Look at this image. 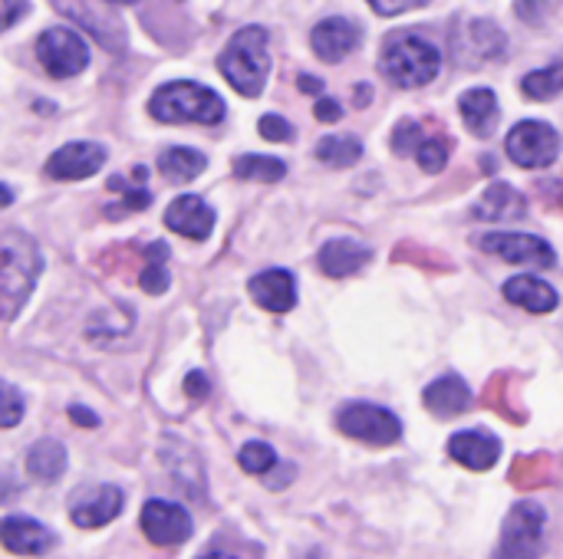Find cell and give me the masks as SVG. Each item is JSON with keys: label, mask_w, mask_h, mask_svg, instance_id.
Returning a JSON list of instances; mask_svg holds the SVG:
<instances>
[{"label": "cell", "mask_w": 563, "mask_h": 559, "mask_svg": "<svg viewBox=\"0 0 563 559\" xmlns=\"http://www.w3.org/2000/svg\"><path fill=\"white\" fill-rule=\"evenodd\" d=\"M40 267L43 260H40L33 237H26L16 227L0 234V320H10L20 313V306L26 303L40 277Z\"/></svg>", "instance_id": "6da1fadb"}, {"label": "cell", "mask_w": 563, "mask_h": 559, "mask_svg": "<svg viewBox=\"0 0 563 559\" xmlns=\"http://www.w3.org/2000/svg\"><path fill=\"white\" fill-rule=\"evenodd\" d=\"M221 76L247 99L261 96L267 72H271V56H267V30L261 26H244L231 36V43L218 56Z\"/></svg>", "instance_id": "7a4b0ae2"}, {"label": "cell", "mask_w": 563, "mask_h": 559, "mask_svg": "<svg viewBox=\"0 0 563 559\" xmlns=\"http://www.w3.org/2000/svg\"><path fill=\"white\" fill-rule=\"evenodd\" d=\"M379 66L383 72L402 86V89H419V86H429L439 69H442V56L439 49L419 36V33H393L383 46V56H379Z\"/></svg>", "instance_id": "3957f363"}, {"label": "cell", "mask_w": 563, "mask_h": 559, "mask_svg": "<svg viewBox=\"0 0 563 559\" xmlns=\"http://www.w3.org/2000/svg\"><path fill=\"white\" fill-rule=\"evenodd\" d=\"M148 112L168 125H218L224 119V102L214 89H205L198 82H165L155 89Z\"/></svg>", "instance_id": "277c9868"}, {"label": "cell", "mask_w": 563, "mask_h": 559, "mask_svg": "<svg viewBox=\"0 0 563 559\" xmlns=\"http://www.w3.org/2000/svg\"><path fill=\"white\" fill-rule=\"evenodd\" d=\"M544 527H548V514L541 504L534 501L515 504L501 527L495 559H538L544 554Z\"/></svg>", "instance_id": "5b68a950"}, {"label": "cell", "mask_w": 563, "mask_h": 559, "mask_svg": "<svg viewBox=\"0 0 563 559\" xmlns=\"http://www.w3.org/2000/svg\"><path fill=\"white\" fill-rule=\"evenodd\" d=\"M336 428L346 435V438H356L363 445H373V448H389L402 438V422L379 409V405H369V402H350L340 409L336 415Z\"/></svg>", "instance_id": "8992f818"}, {"label": "cell", "mask_w": 563, "mask_h": 559, "mask_svg": "<svg viewBox=\"0 0 563 559\" xmlns=\"http://www.w3.org/2000/svg\"><path fill=\"white\" fill-rule=\"evenodd\" d=\"M36 59H40V66L53 79H69V76H76V72L86 69L89 46H86V40L76 30L53 26V30H43L40 33V40H36Z\"/></svg>", "instance_id": "52a82bcc"}, {"label": "cell", "mask_w": 563, "mask_h": 559, "mask_svg": "<svg viewBox=\"0 0 563 559\" xmlns=\"http://www.w3.org/2000/svg\"><path fill=\"white\" fill-rule=\"evenodd\" d=\"M508 155L521 168H548L561 155V135L538 119H525L508 135Z\"/></svg>", "instance_id": "ba28073f"}, {"label": "cell", "mask_w": 563, "mask_h": 559, "mask_svg": "<svg viewBox=\"0 0 563 559\" xmlns=\"http://www.w3.org/2000/svg\"><path fill=\"white\" fill-rule=\"evenodd\" d=\"M142 534L155 547H178L191 537V517L172 501H148L142 507Z\"/></svg>", "instance_id": "9c48e42d"}, {"label": "cell", "mask_w": 563, "mask_h": 559, "mask_svg": "<svg viewBox=\"0 0 563 559\" xmlns=\"http://www.w3.org/2000/svg\"><path fill=\"white\" fill-rule=\"evenodd\" d=\"M122 514V491L112 484H96V488H82L69 497V521L82 530H96L106 527L109 521H115Z\"/></svg>", "instance_id": "30bf717a"}, {"label": "cell", "mask_w": 563, "mask_h": 559, "mask_svg": "<svg viewBox=\"0 0 563 559\" xmlns=\"http://www.w3.org/2000/svg\"><path fill=\"white\" fill-rule=\"evenodd\" d=\"M482 250L495 254L508 264H528V267H551L554 264V247L534 234H511V231L485 234Z\"/></svg>", "instance_id": "8fae6325"}, {"label": "cell", "mask_w": 563, "mask_h": 559, "mask_svg": "<svg viewBox=\"0 0 563 559\" xmlns=\"http://www.w3.org/2000/svg\"><path fill=\"white\" fill-rule=\"evenodd\" d=\"M452 49H455V59H459V63H465V66H482V63L498 59V56L505 53V33H501L492 20H468V23L459 30Z\"/></svg>", "instance_id": "7c38bea8"}, {"label": "cell", "mask_w": 563, "mask_h": 559, "mask_svg": "<svg viewBox=\"0 0 563 559\" xmlns=\"http://www.w3.org/2000/svg\"><path fill=\"white\" fill-rule=\"evenodd\" d=\"M106 165V148L96 142H69L56 148L46 161V175L56 181H79L96 175Z\"/></svg>", "instance_id": "4fadbf2b"}, {"label": "cell", "mask_w": 563, "mask_h": 559, "mask_svg": "<svg viewBox=\"0 0 563 559\" xmlns=\"http://www.w3.org/2000/svg\"><path fill=\"white\" fill-rule=\"evenodd\" d=\"M56 537L33 517H7L0 521V547L13 557H43L53 550Z\"/></svg>", "instance_id": "5bb4252c"}, {"label": "cell", "mask_w": 563, "mask_h": 559, "mask_svg": "<svg viewBox=\"0 0 563 559\" xmlns=\"http://www.w3.org/2000/svg\"><path fill=\"white\" fill-rule=\"evenodd\" d=\"M310 46L323 63H340L360 46V26L346 16H330V20L313 26Z\"/></svg>", "instance_id": "9a60e30c"}, {"label": "cell", "mask_w": 563, "mask_h": 559, "mask_svg": "<svg viewBox=\"0 0 563 559\" xmlns=\"http://www.w3.org/2000/svg\"><path fill=\"white\" fill-rule=\"evenodd\" d=\"M165 227H172L175 234H185L191 241H205L211 237L214 227V211L198 198V194H181L168 204L165 211Z\"/></svg>", "instance_id": "2e32d148"}, {"label": "cell", "mask_w": 563, "mask_h": 559, "mask_svg": "<svg viewBox=\"0 0 563 559\" xmlns=\"http://www.w3.org/2000/svg\"><path fill=\"white\" fill-rule=\"evenodd\" d=\"M449 455L468 471H492L501 458V441L488 432H459L449 441Z\"/></svg>", "instance_id": "e0dca14e"}, {"label": "cell", "mask_w": 563, "mask_h": 559, "mask_svg": "<svg viewBox=\"0 0 563 559\" xmlns=\"http://www.w3.org/2000/svg\"><path fill=\"white\" fill-rule=\"evenodd\" d=\"M247 290L271 313H287L297 303V280L287 270H264L251 280Z\"/></svg>", "instance_id": "ac0fdd59"}, {"label": "cell", "mask_w": 563, "mask_h": 559, "mask_svg": "<svg viewBox=\"0 0 563 559\" xmlns=\"http://www.w3.org/2000/svg\"><path fill=\"white\" fill-rule=\"evenodd\" d=\"M468 405H472V392L459 376H442L426 389V409L439 418H455L468 412Z\"/></svg>", "instance_id": "d6986e66"}, {"label": "cell", "mask_w": 563, "mask_h": 559, "mask_svg": "<svg viewBox=\"0 0 563 559\" xmlns=\"http://www.w3.org/2000/svg\"><path fill=\"white\" fill-rule=\"evenodd\" d=\"M459 112H462L472 135L488 138L495 132V125H498V96L492 89H482V86L468 89L462 96V102H459Z\"/></svg>", "instance_id": "ffe728a7"}, {"label": "cell", "mask_w": 563, "mask_h": 559, "mask_svg": "<svg viewBox=\"0 0 563 559\" xmlns=\"http://www.w3.org/2000/svg\"><path fill=\"white\" fill-rule=\"evenodd\" d=\"M369 264V250L356 241H330L320 247V270L333 280L353 277Z\"/></svg>", "instance_id": "44dd1931"}, {"label": "cell", "mask_w": 563, "mask_h": 559, "mask_svg": "<svg viewBox=\"0 0 563 559\" xmlns=\"http://www.w3.org/2000/svg\"><path fill=\"white\" fill-rule=\"evenodd\" d=\"M525 211H528L525 198H521V194H518L511 185L498 181V185H492V188L485 191V198L478 201V208H475V217L498 224V221H515V217H525Z\"/></svg>", "instance_id": "7402d4cb"}, {"label": "cell", "mask_w": 563, "mask_h": 559, "mask_svg": "<svg viewBox=\"0 0 563 559\" xmlns=\"http://www.w3.org/2000/svg\"><path fill=\"white\" fill-rule=\"evenodd\" d=\"M505 297L515 306H525L528 313H551L558 306V293L551 283H544L541 277H515L505 283Z\"/></svg>", "instance_id": "603a6c76"}, {"label": "cell", "mask_w": 563, "mask_h": 559, "mask_svg": "<svg viewBox=\"0 0 563 559\" xmlns=\"http://www.w3.org/2000/svg\"><path fill=\"white\" fill-rule=\"evenodd\" d=\"M26 474L40 484H53L63 478L66 471V448L53 438H40L30 451H26Z\"/></svg>", "instance_id": "cb8c5ba5"}, {"label": "cell", "mask_w": 563, "mask_h": 559, "mask_svg": "<svg viewBox=\"0 0 563 559\" xmlns=\"http://www.w3.org/2000/svg\"><path fill=\"white\" fill-rule=\"evenodd\" d=\"M205 165H208V158H205L198 148H181V145H175V148H165V152L158 155V171H162L168 181H195V178L205 171Z\"/></svg>", "instance_id": "d4e9b609"}, {"label": "cell", "mask_w": 563, "mask_h": 559, "mask_svg": "<svg viewBox=\"0 0 563 559\" xmlns=\"http://www.w3.org/2000/svg\"><path fill=\"white\" fill-rule=\"evenodd\" d=\"M554 478H558V471H554L551 455H528V458H518L511 465V484L521 491L548 488V484H554Z\"/></svg>", "instance_id": "484cf974"}, {"label": "cell", "mask_w": 563, "mask_h": 559, "mask_svg": "<svg viewBox=\"0 0 563 559\" xmlns=\"http://www.w3.org/2000/svg\"><path fill=\"white\" fill-rule=\"evenodd\" d=\"M485 405L492 412H498L501 418L508 422H525V409L518 405V395H515V376L511 372H498L488 389H485Z\"/></svg>", "instance_id": "4316f807"}, {"label": "cell", "mask_w": 563, "mask_h": 559, "mask_svg": "<svg viewBox=\"0 0 563 559\" xmlns=\"http://www.w3.org/2000/svg\"><path fill=\"white\" fill-rule=\"evenodd\" d=\"M317 158L330 168H350L363 158V145L353 135H327L317 145Z\"/></svg>", "instance_id": "83f0119b"}, {"label": "cell", "mask_w": 563, "mask_h": 559, "mask_svg": "<svg viewBox=\"0 0 563 559\" xmlns=\"http://www.w3.org/2000/svg\"><path fill=\"white\" fill-rule=\"evenodd\" d=\"M234 175L244 178V181H280L287 175V165L280 158H271V155H241L234 158Z\"/></svg>", "instance_id": "f1b7e54d"}, {"label": "cell", "mask_w": 563, "mask_h": 559, "mask_svg": "<svg viewBox=\"0 0 563 559\" xmlns=\"http://www.w3.org/2000/svg\"><path fill=\"white\" fill-rule=\"evenodd\" d=\"M145 270L139 273V287L152 297L165 293L168 290V273H165V260H168V247L165 244H152L145 250Z\"/></svg>", "instance_id": "f546056e"}, {"label": "cell", "mask_w": 563, "mask_h": 559, "mask_svg": "<svg viewBox=\"0 0 563 559\" xmlns=\"http://www.w3.org/2000/svg\"><path fill=\"white\" fill-rule=\"evenodd\" d=\"M521 89H525L528 99H538V102L554 99L558 92H563V63H554V66L538 69V72H528Z\"/></svg>", "instance_id": "4dcf8cb0"}, {"label": "cell", "mask_w": 563, "mask_h": 559, "mask_svg": "<svg viewBox=\"0 0 563 559\" xmlns=\"http://www.w3.org/2000/svg\"><path fill=\"white\" fill-rule=\"evenodd\" d=\"M449 152H452V142L445 135H432L416 145V158H419L422 171H429V175H439L449 165Z\"/></svg>", "instance_id": "1f68e13d"}, {"label": "cell", "mask_w": 563, "mask_h": 559, "mask_svg": "<svg viewBox=\"0 0 563 559\" xmlns=\"http://www.w3.org/2000/svg\"><path fill=\"white\" fill-rule=\"evenodd\" d=\"M238 465H241L247 474L264 478V474H271V471L277 468V455H274V448L264 445V441H247V445L241 448V455H238Z\"/></svg>", "instance_id": "d6a6232c"}, {"label": "cell", "mask_w": 563, "mask_h": 559, "mask_svg": "<svg viewBox=\"0 0 563 559\" xmlns=\"http://www.w3.org/2000/svg\"><path fill=\"white\" fill-rule=\"evenodd\" d=\"M23 395L10 385V382H0V428H13L23 422Z\"/></svg>", "instance_id": "836d02e7"}, {"label": "cell", "mask_w": 563, "mask_h": 559, "mask_svg": "<svg viewBox=\"0 0 563 559\" xmlns=\"http://www.w3.org/2000/svg\"><path fill=\"white\" fill-rule=\"evenodd\" d=\"M422 142V128H419V122H399L396 125V135H393V148H396V155H409V152H416V145Z\"/></svg>", "instance_id": "e575fe53"}, {"label": "cell", "mask_w": 563, "mask_h": 559, "mask_svg": "<svg viewBox=\"0 0 563 559\" xmlns=\"http://www.w3.org/2000/svg\"><path fill=\"white\" fill-rule=\"evenodd\" d=\"M257 128H261V135H264L267 142H290V138H294L290 122H287V119H280V115H264Z\"/></svg>", "instance_id": "d590c367"}, {"label": "cell", "mask_w": 563, "mask_h": 559, "mask_svg": "<svg viewBox=\"0 0 563 559\" xmlns=\"http://www.w3.org/2000/svg\"><path fill=\"white\" fill-rule=\"evenodd\" d=\"M429 0H369V7L376 10V13H383V16H399V13H406V10H419V7H426Z\"/></svg>", "instance_id": "8d00e7d4"}, {"label": "cell", "mask_w": 563, "mask_h": 559, "mask_svg": "<svg viewBox=\"0 0 563 559\" xmlns=\"http://www.w3.org/2000/svg\"><path fill=\"white\" fill-rule=\"evenodd\" d=\"M26 13V0H0V33Z\"/></svg>", "instance_id": "74e56055"}, {"label": "cell", "mask_w": 563, "mask_h": 559, "mask_svg": "<svg viewBox=\"0 0 563 559\" xmlns=\"http://www.w3.org/2000/svg\"><path fill=\"white\" fill-rule=\"evenodd\" d=\"M548 13V0H518V16H525L528 23H541Z\"/></svg>", "instance_id": "f35d334b"}, {"label": "cell", "mask_w": 563, "mask_h": 559, "mask_svg": "<svg viewBox=\"0 0 563 559\" xmlns=\"http://www.w3.org/2000/svg\"><path fill=\"white\" fill-rule=\"evenodd\" d=\"M185 392H188L191 399H205V395L211 392V385H208V379H205L201 372H188V376H185Z\"/></svg>", "instance_id": "ab89813d"}, {"label": "cell", "mask_w": 563, "mask_h": 559, "mask_svg": "<svg viewBox=\"0 0 563 559\" xmlns=\"http://www.w3.org/2000/svg\"><path fill=\"white\" fill-rule=\"evenodd\" d=\"M313 115H317L320 122H336V119L343 115V109H340V102H336V99H320V102H317V109H313Z\"/></svg>", "instance_id": "60d3db41"}, {"label": "cell", "mask_w": 563, "mask_h": 559, "mask_svg": "<svg viewBox=\"0 0 563 559\" xmlns=\"http://www.w3.org/2000/svg\"><path fill=\"white\" fill-rule=\"evenodd\" d=\"M69 418H73L76 425H82V428H96V425H99V418H96V415H89V409H79V405H73V409H69Z\"/></svg>", "instance_id": "b9f144b4"}, {"label": "cell", "mask_w": 563, "mask_h": 559, "mask_svg": "<svg viewBox=\"0 0 563 559\" xmlns=\"http://www.w3.org/2000/svg\"><path fill=\"white\" fill-rule=\"evenodd\" d=\"M300 89L317 96V92H323V82H320V79H313V76H300Z\"/></svg>", "instance_id": "7bdbcfd3"}, {"label": "cell", "mask_w": 563, "mask_h": 559, "mask_svg": "<svg viewBox=\"0 0 563 559\" xmlns=\"http://www.w3.org/2000/svg\"><path fill=\"white\" fill-rule=\"evenodd\" d=\"M10 204H13V191L0 185V208H10Z\"/></svg>", "instance_id": "ee69618b"}, {"label": "cell", "mask_w": 563, "mask_h": 559, "mask_svg": "<svg viewBox=\"0 0 563 559\" xmlns=\"http://www.w3.org/2000/svg\"><path fill=\"white\" fill-rule=\"evenodd\" d=\"M360 105H366L369 102V86H360V99H356Z\"/></svg>", "instance_id": "f6af8a7d"}, {"label": "cell", "mask_w": 563, "mask_h": 559, "mask_svg": "<svg viewBox=\"0 0 563 559\" xmlns=\"http://www.w3.org/2000/svg\"><path fill=\"white\" fill-rule=\"evenodd\" d=\"M106 3H112V7H129V3H135V0H106Z\"/></svg>", "instance_id": "bcb514c9"}, {"label": "cell", "mask_w": 563, "mask_h": 559, "mask_svg": "<svg viewBox=\"0 0 563 559\" xmlns=\"http://www.w3.org/2000/svg\"><path fill=\"white\" fill-rule=\"evenodd\" d=\"M201 559H238V557H228V554H208V557Z\"/></svg>", "instance_id": "7dc6e473"}]
</instances>
